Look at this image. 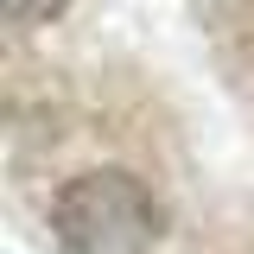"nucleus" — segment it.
<instances>
[{
	"label": "nucleus",
	"instance_id": "f257e3e1",
	"mask_svg": "<svg viewBox=\"0 0 254 254\" xmlns=\"http://www.w3.org/2000/svg\"><path fill=\"white\" fill-rule=\"evenodd\" d=\"M159 222V197L133 172H83L51 203V229L70 254H146Z\"/></svg>",
	"mask_w": 254,
	"mask_h": 254
},
{
	"label": "nucleus",
	"instance_id": "f03ea898",
	"mask_svg": "<svg viewBox=\"0 0 254 254\" xmlns=\"http://www.w3.org/2000/svg\"><path fill=\"white\" fill-rule=\"evenodd\" d=\"M64 6H70V0H6V19H13V26H38V19H51Z\"/></svg>",
	"mask_w": 254,
	"mask_h": 254
}]
</instances>
